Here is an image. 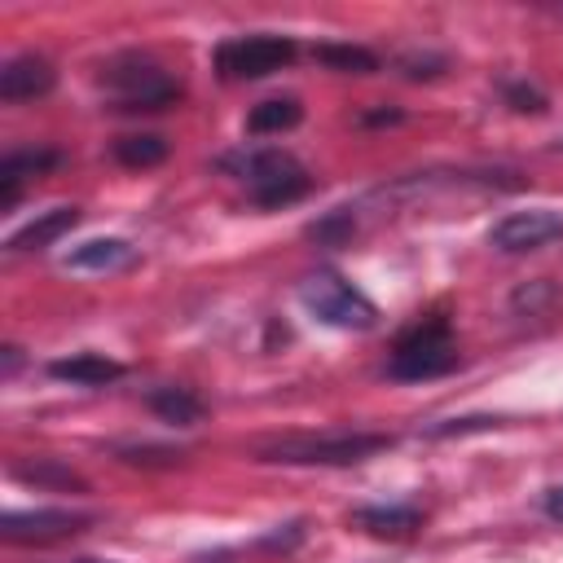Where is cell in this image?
<instances>
[{"label":"cell","instance_id":"cell-1","mask_svg":"<svg viewBox=\"0 0 563 563\" xmlns=\"http://www.w3.org/2000/svg\"><path fill=\"white\" fill-rule=\"evenodd\" d=\"M220 167L233 172V176L246 185V194H251L255 207H290V202H299V198L312 189L308 167H303L295 154L273 150V145H255V150L224 154Z\"/></svg>","mask_w":563,"mask_h":563},{"label":"cell","instance_id":"cell-2","mask_svg":"<svg viewBox=\"0 0 563 563\" xmlns=\"http://www.w3.org/2000/svg\"><path fill=\"white\" fill-rule=\"evenodd\" d=\"M462 365V352H457V339H453V325L444 317H422L413 321L396 343H391V356H387V374L400 378V383H422V378H444Z\"/></svg>","mask_w":563,"mask_h":563},{"label":"cell","instance_id":"cell-3","mask_svg":"<svg viewBox=\"0 0 563 563\" xmlns=\"http://www.w3.org/2000/svg\"><path fill=\"white\" fill-rule=\"evenodd\" d=\"M391 449V435L378 431H330V435H290L260 449V462L282 466H356L374 453Z\"/></svg>","mask_w":563,"mask_h":563},{"label":"cell","instance_id":"cell-4","mask_svg":"<svg viewBox=\"0 0 563 563\" xmlns=\"http://www.w3.org/2000/svg\"><path fill=\"white\" fill-rule=\"evenodd\" d=\"M101 84L114 97V110H167L180 97V84L141 53H123L101 66Z\"/></svg>","mask_w":563,"mask_h":563},{"label":"cell","instance_id":"cell-5","mask_svg":"<svg viewBox=\"0 0 563 563\" xmlns=\"http://www.w3.org/2000/svg\"><path fill=\"white\" fill-rule=\"evenodd\" d=\"M299 299H303V308H308L317 321H325V325H334V330H369V325L378 321L374 299L361 295V290H356L347 277H339V273H312V277H303V282H299Z\"/></svg>","mask_w":563,"mask_h":563},{"label":"cell","instance_id":"cell-6","mask_svg":"<svg viewBox=\"0 0 563 563\" xmlns=\"http://www.w3.org/2000/svg\"><path fill=\"white\" fill-rule=\"evenodd\" d=\"M299 57V44L290 35H273V31H260V35H233L216 48V70L233 84L242 79H268L277 70H286L290 62Z\"/></svg>","mask_w":563,"mask_h":563},{"label":"cell","instance_id":"cell-7","mask_svg":"<svg viewBox=\"0 0 563 563\" xmlns=\"http://www.w3.org/2000/svg\"><path fill=\"white\" fill-rule=\"evenodd\" d=\"M559 238H563V216L550 211V207L510 211L488 229V246L501 251V255H528V251H541Z\"/></svg>","mask_w":563,"mask_h":563},{"label":"cell","instance_id":"cell-8","mask_svg":"<svg viewBox=\"0 0 563 563\" xmlns=\"http://www.w3.org/2000/svg\"><path fill=\"white\" fill-rule=\"evenodd\" d=\"M88 523L92 519L79 510H9L0 519V532H4V541H18V545H44V541L75 537Z\"/></svg>","mask_w":563,"mask_h":563},{"label":"cell","instance_id":"cell-9","mask_svg":"<svg viewBox=\"0 0 563 563\" xmlns=\"http://www.w3.org/2000/svg\"><path fill=\"white\" fill-rule=\"evenodd\" d=\"M53 84H57V70L40 53H18L0 70V97L4 101H35V97L53 92Z\"/></svg>","mask_w":563,"mask_h":563},{"label":"cell","instance_id":"cell-10","mask_svg":"<svg viewBox=\"0 0 563 563\" xmlns=\"http://www.w3.org/2000/svg\"><path fill=\"white\" fill-rule=\"evenodd\" d=\"M141 260V251L123 238H92V242H79L70 255H66V268L75 273H123Z\"/></svg>","mask_w":563,"mask_h":563},{"label":"cell","instance_id":"cell-11","mask_svg":"<svg viewBox=\"0 0 563 563\" xmlns=\"http://www.w3.org/2000/svg\"><path fill=\"white\" fill-rule=\"evenodd\" d=\"M79 224V207H48V211H40L35 220H26L4 246L13 251V255H22V251H44V246H53L62 233H70Z\"/></svg>","mask_w":563,"mask_h":563},{"label":"cell","instance_id":"cell-12","mask_svg":"<svg viewBox=\"0 0 563 563\" xmlns=\"http://www.w3.org/2000/svg\"><path fill=\"white\" fill-rule=\"evenodd\" d=\"M48 374L62 383H75V387H106V383L123 378V365L101 356V352H75V356L48 361Z\"/></svg>","mask_w":563,"mask_h":563},{"label":"cell","instance_id":"cell-13","mask_svg":"<svg viewBox=\"0 0 563 563\" xmlns=\"http://www.w3.org/2000/svg\"><path fill=\"white\" fill-rule=\"evenodd\" d=\"M145 405H150L163 422H172V427H194V422L202 418V400H198L189 387H176V383L150 387V391H145Z\"/></svg>","mask_w":563,"mask_h":563},{"label":"cell","instance_id":"cell-14","mask_svg":"<svg viewBox=\"0 0 563 563\" xmlns=\"http://www.w3.org/2000/svg\"><path fill=\"white\" fill-rule=\"evenodd\" d=\"M352 519L374 537H413L422 528L418 506H361V510H352Z\"/></svg>","mask_w":563,"mask_h":563},{"label":"cell","instance_id":"cell-15","mask_svg":"<svg viewBox=\"0 0 563 563\" xmlns=\"http://www.w3.org/2000/svg\"><path fill=\"white\" fill-rule=\"evenodd\" d=\"M57 163V150H13L4 163H0V185H4V207L18 202V185L26 176H40Z\"/></svg>","mask_w":563,"mask_h":563},{"label":"cell","instance_id":"cell-16","mask_svg":"<svg viewBox=\"0 0 563 563\" xmlns=\"http://www.w3.org/2000/svg\"><path fill=\"white\" fill-rule=\"evenodd\" d=\"M299 119H303L299 97H268V101H260V106L246 114V132H255V136H268V132H290Z\"/></svg>","mask_w":563,"mask_h":563},{"label":"cell","instance_id":"cell-17","mask_svg":"<svg viewBox=\"0 0 563 563\" xmlns=\"http://www.w3.org/2000/svg\"><path fill=\"white\" fill-rule=\"evenodd\" d=\"M312 57L325 66V70H339V75H374L378 70V57L361 44H317Z\"/></svg>","mask_w":563,"mask_h":563},{"label":"cell","instance_id":"cell-18","mask_svg":"<svg viewBox=\"0 0 563 563\" xmlns=\"http://www.w3.org/2000/svg\"><path fill=\"white\" fill-rule=\"evenodd\" d=\"M114 158L123 167H158L167 158V141L158 132H132L114 141Z\"/></svg>","mask_w":563,"mask_h":563},{"label":"cell","instance_id":"cell-19","mask_svg":"<svg viewBox=\"0 0 563 563\" xmlns=\"http://www.w3.org/2000/svg\"><path fill=\"white\" fill-rule=\"evenodd\" d=\"M13 475L26 484H57V488H79V493L88 488L70 466H57V462H18Z\"/></svg>","mask_w":563,"mask_h":563},{"label":"cell","instance_id":"cell-20","mask_svg":"<svg viewBox=\"0 0 563 563\" xmlns=\"http://www.w3.org/2000/svg\"><path fill=\"white\" fill-rule=\"evenodd\" d=\"M317 242H325V246H339L347 233H352V216H347V207H339V211H330L325 220H317L312 229H308Z\"/></svg>","mask_w":563,"mask_h":563},{"label":"cell","instance_id":"cell-21","mask_svg":"<svg viewBox=\"0 0 563 563\" xmlns=\"http://www.w3.org/2000/svg\"><path fill=\"white\" fill-rule=\"evenodd\" d=\"M501 92H506L510 110H519V114H541V110H545V97H541L532 84H515V79H506Z\"/></svg>","mask_w":563,"mask_h":563},{"label":"cell","instance_id":"cell-22","mask_svg":"<svg viewBox=\"0 0 563 563\" xmlns=\"http://www.w3.org/2000/svg\"><path fill=\"white\" fill-rule=\"evenodd\" d=\"M119 457H123V462H132V466H176V462H180V453H176V449H154V444L119 449Z\"/></svg>","mask_w":563,"mask_h":563},{"label":"cell","instance_id":"cell-23","mask_svg":"<svg viewBox=\"0 0 563 563\" xmlns=\"http://www.w3.org/2000/svg\"><path fill=\"white\" fill-rule=\"evenodd\" d=\"M497 422H501V418H488V413H484V418H453V422L427 427V435L440 440V435H462V431H488V427H497Z\"/></svg>","mask_w":563,"mask_h":563},{"label":"cell","instance_id":"cell-24","mask_svg":"<svg viewBox=\"0 0 563 563\" xmlns=\"http://www.w3.org/2000/svg\"><path fill=\"white\" fill-rule=\"evenodd\" d=\"M541 506H545V515H550V519H559V523H563V488H550Z\"/></svg>","mask_w":563,"mask_h":563},{"label":"cell","instance_id":"cell-25","mask_svg":"<svg viewBox=\"0 0 563 563\" xmlns=\"http://www.w3.org/2000/svg\"><path fill=\"white\" fill-rule=\"evenodd\" d=\"M18 361H22V356H18V347H4V374H13V369H18Z\"/></svg>","mask_w":563,"mask_h":563},{"label":"cell","instance_id":"cell-26","mask_svg":"<svg viewBox=\"0 0 563 563\" xmlns=\"http://www.w3.org/2000/svg\"><path fill=\"white\" fill-rule=\"evenodd\" d=\"M79 563H106V559H79Z\"/></svg>","mask_w":563,"mask_h":563},{"label":"cell","instance_id":"cell-27","mask_svg":"<svg viewBox=\"0 0 563 563\" xmlns=\"http://www.w3.org/2000/svg\"><path fill=\"white\" fill-rule=\"evenodd\" d=\"M554 150H563V141H559V145H554Z\"/></svg>","mask_w":563,"mask_h":563}]
</instances>
